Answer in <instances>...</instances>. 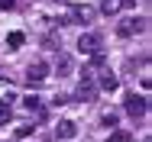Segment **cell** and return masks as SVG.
<instances>
[{
	"label": "cell",
	"instance_id": "277c9868",
	"mask_svg": "<svg viewBox=\"0 0 152 142\" xmlns=\"http://www.w3.org/2000/svg\"><path fill=\"white\" fill-rule=\"evenodd\" d=\"M78 52H81V55H97V52H100V36L84 32V36L78 39Z\"/></svg>",
	"mask_w": 152,
	"mask_h": 142
},
{
	"label": "cell",
	"instance_id": "9c48e42d",
	"mask_svg": "<svg viewBox=\"0 0 152 142\" xmlns=\"http://www.w3.org/2000/svg\"><path fill=\"white\" fill-rule=\"evenodd\" d=\"M117 87H120V78H117L113 71H104V74H100V81H97V90H107V94H113Z\"/></svg>",
	"mask_w": 152,
	"mask_h": 142
},
{
	"label": "cell",
	"instance_id": "30bf717a",
	"mask_svg": "<svg viewBox=\"0 0 152 142\" xmlns=\"http://www.w3.org/2000/svg\"><path fill=\"white\" fill-rule=\"evenodd\" d=\"M23 107H26L29 113L42 116V103H39V97H36V94H29V97H23Z\"/></svg>",
	"mask_w": 152,
	"mask_h": 142
},
{
	"label": "cell",
	"instance_id": "4fadbf2b",
	"mask_svg": "<svg viewBox=\"0 0 152 142\" xmlns=\"http://www.w3.org/2000/svg\"><path fill=\"white\" fill-rule=\"evenodd\" d=\"M23 42H26V36H23V32H10V36H7V45H10V49H20Z\"/></svg>",
	"mask_w": 152,
	"mask_h": 142
},
{
	"label": "cell",
	"instance_id": "7c38bea8",
	"mask_svg": "<svg viewBox=\"0 0 152 142\" xmlns=\"http://www.w3.org/2000/svg\"><path fill=\"white\" fill-rule=\"evenodd\" d=\"M107 142H133V133H129V129H113V133L107 136Z\"/></svg>",
	"mask_w": 152,
	"mask_h": 142
},
{
	"label": "cell",
	"instance_id": "e0dca14e",
	"mask_svg": "<svg viewBox=\"0 0 152 142\" xmlns=\"http://www.w3.org/2000/svg\"><path fill=\"white\" fill-rule=\"evenodd\" d=\"M7 119H10V107H7V103H0V126H3Z\"/></svg>",
	"mask_w": 152,
	"mask_h": 142
},
{
	"label": "cell",
	"instance_id": "6da1fadb",
	"mask_svg": "<svg viewBox=\"0 0 152 142\" xmlns=\"http://www.w3.org/2000/svg\"><path fill=\"white\" fill-rule=\"evenodd\" d=\"M139 32H146V16H126L117 26V36H123V39H133Z\"/></svg>",
	"mask_w": 152,
	"mask_h": 142
},
{
	"label": "cell",
	"instance_id": "9a60e30c",
	"mask_svg": "<svg viewBox=\"0 0 152 142\" xmlns=\"http://www.w3.org/2000/svg\"><path fill=\"white\" fill-rule=\"evenodd\" d=\"M100 123H104V126H117V123H120V113H117V110H107V113L100 116Z\"/></svg>",
	"mask_w": 152,
	"mask_h": 142
},
{
	"label": "cell",
	"instance_id": "7a4b0ae2",
	"mask_svg": "<svg viewBox=\"0 0 152 142\" xmlns=\"http://www.w3.org/2000/svg\"><path fill=\"white\" fill-rule=\"evenodd\" d=\"M94 97H97V81H94L91 71H84V78H81V84H78V100L91 103Z\"/></svg>",
	"mask_w": 152,
	"mask_h": 142
},
{
	"label": "cell",
	"instance_id": "5b68a950",
	"mask_svg": "<svg viewBox=\"0 0 152 142\" xmlns=\"http://www.w3.org/2000/svg\"><path fill=\"white\" fill-rule=\"evenodd\" d=\"M146 110H149L146 97H139V94H126V113H129V116H146Z\"/></svg>",
	"mask_w": 152,
	"mask_h": 142
},
{
	"label": "cell",
	"instance_id": "8992f818",
	"mask_svg": "<svg viewBox=\"0 0 152 142\" xmlns=\"http://www.w3.org/2000/svg\"><path fill=\"white\" fill-rule=\"evenodd\" d=\"M75 136H78V123H75V119H58V126H55V139L71 142Z\"/></svg>",
	"mask_w": 152,
	"mask_h": 142
},
{
	"label": "cell",
	"instance_id": "ba28073f",
	"mask_svg": "<svg viewBox=\"0 0 152 142\" xmlns=\"http://www.w3.org/2000/svg\"><path fill=\"white\" fill-rule=\"evenodd\" d=\"M133 0H100V13L104 16H117L123 7H129Z\"/></svg>",
	"mask_w": 152,
	"mask_h": 142
},
{
	"label": "cell",
	"instance_id": "3957f363",
	"mask_svg": "<svg viewBox=\"0 0 152 142\" xmlns=\"http://www.w3.org/2000/svg\"><path fill=\"white\" fill-rule=\"evenodd\" d=\"M45 78H49V65H45L42 58H39V61H32L29 68H26V81H29V84H42Z\"/></svg>",
	"mask_w": 152,
	"mask_h": 142
},
{
	"label": "cell",
	"instance_id": "5bb4252c",
	"mask_svg": "<svg viewBox=\"0 0 152 142\" xmlns=\"http://www.w3.org/2000/svg\"><path fill=\"white\" fill-rule=\"evenodd\" d=\"M0 97H3V100H13V84L3 81V78H0ZM3 100H0V103H3Z\"/></svg>",
	"mask_w": 152,
	"mask_h": 142
},
{
	"label": "cell",
	"instance_id": "2e32d148",
	"mask_svg": "<svg viewBox=\"0 0 152 142\" xmlns=\"http://www.w3.org/2000/svg\"><path fill=\"white\" fill-rule=\"evenodd\" d=\"M32 133H36V126H16V136L20 139H29Z\"/></svg>",
	"mask_w": 152,
	"mask_h": 142
},
{
	"label": "cell",
	"instance_id": "52a82bcc",
	"mask_svg": "<svg viewBox=\"0 0 152 142\" xmlns=\"http://www.w3.org/2000/svg\"><path fill=\"white\" fill-rule=\"evenodd\" d=\"M94 16H97V10L88 7V3H78V7L71 10V20H75V23H91Z\"/></svg>",
	"mask_w": 152,
	"mask_h": 142
},
{
	"label": "cell",
	"instance_id": "8fae6325",
	"mask_svg": "<svg viewBox=\"0 0 152 142\" xmlns=\"http://www.w3.org/2000/svg\"><path fill=\"white\" fill-rule=\"evenodd\" d=\"M55 71H58V78L71 74V58H68V55H58V61H55Z\"/></svg>",
	"mask_w": 152,
	"mask_h": 142
}]
</instances>
